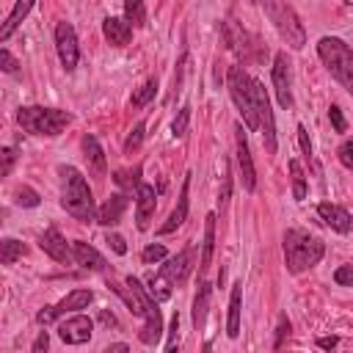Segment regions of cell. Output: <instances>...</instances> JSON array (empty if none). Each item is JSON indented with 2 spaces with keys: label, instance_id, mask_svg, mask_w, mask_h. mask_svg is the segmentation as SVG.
Listing matches in <instances>:
<instances>
[{
  "label": "cell",
  "instance_id": "6da1fadb",
  "mask_svg": "<svg viewBox=\"0 0 353 353\" xmlns=\"http://www.w3.org/2000/svg\"><path fill=\"white\" fill-rule=\"evenodd\" d=\"M124 287H127V306L132 309L135 317H143V328L138 331V339L143 345H157L160 334H163V317H160V309H157V301L146 292V287L135 279V276H127L124 279Z\"/></svg>",
  "mask_w": 353,
  "mask_h": 353
},
{
  "label": "cell",
  "instance_id": "7a4b0ae2",
  "mask_svg": "<svg viewBox=\"0 0 353 353\" xmlns=\"http://www.w3.org/2000/svg\"><path fill=\"white\" fill-rule=\"evenodd\" d=\"M63 176V190H61V207L74 218V221H94L97 218V207H94V196L91 188L85 182V176L74 168V165H61L58 168Z\"/></svg>",
  "mask_w": 353,
  "mask_h": 353
},
{
  "label": "cell",
  "instance_id": "3957f363",
  "mask_svg": "<svg viewBox=\"0 0 353 353\" xmlns=\"http://www.w3.org/2000/svg\"><path fill=\"white\" fill-rule=\"evenodd\" d=\"M325 254V243L306 232V229H287L284 232V262L290 273H303L314 268Z\"/></svg>",
  "mask_w": 353,
  "mask_h": 353
},
{
  "label": "cell",
  "instance_id": "277c9868",
  "mask_svg": "<svg viewBox=\"0 0 353 353\" xmlns=\"http://www.w3.org/2000/svg\"><path fill=\"white\" fill-rule=\"evenodd\" d=\"M317 55L325 63V69L331 72V77L345 91H353V50H350V44H345L336 36H323L317 41Z\"/></svg>",
  "mask_w": 353,
  "mask_h": 353
},
{
  "label": "cell",
  "instance_id": "5b68a950",
  "mask_svg": "<svg viewBox=\"0 0 353 353\" xmlns=\"http://www.w3.org/2000/svg\"><path fill=\"white\" fill-rule=\"evenodd\" d=\"M17 121L25 132L30 135H47L55 138L66 124H72V113L58 110V108H41V105H28L17 110Z\"/></svg>",
  "mask_w": 353,
  "mask_h": 353
},
{
  "label": "cell",
  "instance_id": "8992f818",
  "mask_svg": "<svg viewBox=\"0 0 353 353\" xmlns=\"http://www.w3.org/2000/svg\"><path fill=\"white\" fill-rule=\"evenodd\" d=\"M190 268H193V245H188V248H182L176 256H171V259L149 279V295H152L154 301H168V298H171V290L185 281V276L190 273Z\"/></svg>",
  "mask_w": 353,
  "mask_h": 353
},
{
  "label": "cell",
  "instance_id": "52a82bcc",
  "mask_svg": "<svg viewBox=\"0 0 353 353\" xmlns=\"http://www.w3.org/2000/svg\"><path fill=\"white\" fill-rule=\"evenodd\" d=\"M268 19L273 22V28L279 30V36L292 47V50H301L306 44V30H303V22L301 17L295 14V8L287 3V0H259Z\"/></svg>",
  "mask_w": 353,
  "mask_h": 353
},
{
  "label": "cell",
  "instance_id": "ba28073f",
  "mask_svg": "<svg viewBox=\"0 0 353 353\" xmlns=\"http://www.w3.org/2000/svg\"><path fill=\"white\" fill-rule=\"evenodd\" d=\"M226 85L232 94V102L237 105L243 121L248 130H259V116H256V102H254V88H251V77L245 74L243 66H229L226 74Z\"/></svg>",
  "mask_w": 353,
  "mask_h": 353
},
{
  "label": "cell",
  "instance_id": "9c48e42d",
  "mask_svg": "<svg viewBox=\"0 0 353 353\" xmlns=\"http://www.w3.org/2000/svg\"><path fill=\"white\" fill-rule=\"evenodd\" d=\"M251 88H254V102H256V116H259V130H262V141L268 154H276V121H273V110H270V99L268 91L259 80L251 77Z\"/></svg>",
  "mask_w": 353,
  "mask_h": 353
},
{
  "label": "cell",
  "instance_id": "30bf717a",
  "mask_svg": "<svg viewBox=\"0 0 353 353\" xmlns=\"http://www.w3.org/2000/svg\"><path fill=\"white\" fill-rule=\"evenodd\" d=\"M91 301H94V292H91V290H83V287H77V290L66 292V295H63L58 303H52V306H44V309L36 314V320H39L41 325H47V323H52L55 317H61V314H66V312H77V309H85Z\"/></svg>",
  "mask_w": 353,
  "mask_h": 353
},
{
  "label": "cell",
  "instance_id": "8fae6325",
  "mask_svg": "<svg viewBox=\"0 0 353 353\" xmlns=\"http://www.w3.org/2000/svg\"><path fill=\"white\" fill-rule=\"evenodd\" d=\"M55 50L61 58V66L66 72H74L77 61H80V47H77V33L69 22H58L55 25Z\"/></svg>",
  "mask_w": 353,
  "mask_h": 353
},
{
  "label": "cell",
  "instance_id": "7c38bea8",
  "mask_svg": "<svg viewBox=\"0 0 353 353\" xmlns=\"http://www.w3.org/2000/svg\"><path fill=\"white\" fill-rule=\"evenodd\" d=\"M234 152H237V168H240V182L248 193H254L256 188V171H254V160H251V149L245 141V132L240 124H234Z\"/></svg>",
  "mask_w": 353,
  "mask_h": 353
},
{
  "label": "cell",
  "instance_id": "4fadbf2b",
  "mask_svg": "<svg viewBox=\"0 0 353 353\" xmlns=\"http://www.w3.org/2000/svg\"><path fill=\"white\" fill-rule=\"evenodd\" d=\"M292 77H290V61H287V52H276L273 58V91H276V99L284 110L292 108V88H290Z\"/></svg>",
  "mask_w": 353,
  "mask_h": 353
},
{
  "label": "cell",
  "instance_id": "5bb4252c",
  "mask_svg": "<svg viewBox=\"0 0 353 353\" xmlns=\"http://www.w3.org/2000/svg\"><path fill=\"white\" fill-rule=\"evenodd\" d=\"M154 207H157V193H154V188L146 185V182H138V185H135V226H138L141 232L149 229V221H152V215H154Z\"/></svg>",
  "mask_w": 353,
  "mask_h": 353
},
{
  "label": "cell",
  "instance_id": "9a60e30c",
  "mask_svg": "<svg viewBox=\"0 0 353 353\" xmlns=\"http://www.w3.org/2000/svg\"><path fill=\"white\" fill-rule=\"evenodd\" d=\"M91 331H94V320L85 314H74L58 325V336L66 345H85L91 339Z\"/></svg>",
  "mask_w": 353,
  "mask_h": 353
},
{
  "label": "cell",
  "instance_id": "2e32d148",
  "mask_svg": "<svg viewBox=\"0 0 353 353\" xmlns=\"http://www.w3.org/2000/svg\"><path fill=\"white\" fill-rule=\"evenodd\" d=\"M317 215H320V221H323L325 226H331V229L339 232V234H347V232L353 229V218H350V212H347L345 207H339V204L323 201V204H317Z\"/></svg>",
  "mask_w": 353,
  "mask_h": 353
},
{
  "label": "cell",
  "instance_id": "e0dca14e",
  "mask_svg": "<svg viewBox=\"0 0 353 353\" xmlns=\"http://www.w3.org/2000/svg\"><path fill=\"white\" fill-rule=\"evenodd\" d=\"M39 248H41L47 256H52L55 262H61V265L72 259V251H69V245H66L63 234H61L55 226H50V229H44V232H41V237H39Z\"/></svg>",
  "mask_w": 353,
  "mask_h": 353
},
{
  "label": "cell",
  "instance_id": "ac0fdd59",
  "mask_svg": "<svg viewBox=\"0 0 353 353\" xmlns=\"http://www.w3.org/2000/svg\"><path fill=\"white\" fill-rule=\"evenodd\" d=\"M72 259H74L80 268H85V270H105V268H108V265H105V256H102L94 245H88V243H83V240L72 243Z\"/></svg>",
  "mask_w": 353,
  "mask_h": 353
},
{
  "label": "cell",
  "instance_id": "d6986e66",
  "mask_svg": "<svg viewBox=\"0 0 353 353\" xmlns=\"http://www.w3.org/2000/svg\"><path fill=\"white\" fill-rule=\"evenodd\" d=\"M102 33H105V39H108L113 47H124V44H130V39H132V28H130V22L121 19V17H105Z\"/></svg>",
  "mask_w": 353,
  "mask_h": 353
},
{
  "label": "cell",
  "instance_id": "ffe728a7",
  "mask_svg": "<svg viewBox=\"0 0 353 353\" xmlns=\"http://www.w3.org/2000/svg\"><path fill=\"white\" fill-rule=\"evenodd\" d=\"M188 193H190V174L185 176V182H182V190H179V201H176L174 212L168 215V221L160 226V234H171L174 229H179V226L188 221Z\"/></svg>",
  "mask_w": 353,
  "mask_h": 353
},
{
  "label": "cell",
  "instance_id": "44dd1931",
  "mask_svg": "<svg viewBox=\"0 0 353 353\" xmlns=\"http://www.w3.org/2000/svg\"><path fill=\"white\" fill-rule=\"evenodd\" d=\"M33 3H36V0H17V3H14L11 14H8V17L0 22V44H6V41L14 36V30L19 28V22H22V19L30 14Z\"/></svg>",
  "mask_w": 353,
  "mask_h": 353
},
{
  "label": "cell",
  "instance_id": "7402d4cb",
  "mask_svg": "<svg viewBox=\"0 0 353 353\" xmlns=\"http://www.w3.org/2000/svg\"><path fill=\"white\" fill-rule=\"evenodd\" d=\"M83 154L88 160L91 174L102 179L108 174V163H105V152H102V146H99V141L94 135H83Z\"/></svg>",
  "mask_w": 353,
  "mask_h": 353
},
{
  "label": "cell",
  "instance_id": "603a6c76",
  "mask_svg": "<svg viewBox=\"0 0 353 353\" xmlns=\"http://www.w3.org/2000/svg\"><path fill=\"white\" fill-rule=\"evenodd\" d=\"M124 210H127V196H124V193H113V196L99 207L97 221H99L102 226H116V223L121 221Z\"/></svg>",
  "mask_w": 353,
  "mask_h": 353
},
{
  "label": "cell",
  "instance_id": "cb8c5ba5",
  "mask_svg": "<svg viewBox=\"0 0 353 353\" xmlns=\"http://www.w3.org/2000/svg\"><path fill=\"white\" fill-rule=\"evenodd\" d=\"M240 309H243V284L237 281L229 295V320H226V334L232 339L240 336Z\"/></svg>",
  "mask_w": 353,
  "mask_h": 353
},
{
  "label": "cell",
  "instance_id": "d4e9b609",
  "mask_svg": "<svg viewBox=\"0 0 353 353\" xmlns=\"http://www.w3.org/2000/svg\"><path fill=\"white\" fill-rule=\"evenodd\" d=\"M212 251H215V215L210 212L204 218V240H201V256H199V270L204 273L212 262Z\"/></svg>",
  "mask_w": 353,
  "mask_h": 353
},
{
  "label": "cell",
  "instance_id": "484cf974",
  "mask_svg": "<svg viewBox=\"0 0 353 353\" xmlns=\"http://www.w3.org/2000/svg\"><path fill=\"white\" fill-rule=\"evenodd\" d=\"M207 306H210V284L199 281V292H196V301H193V325H196V331H201L204 323H207Z\"/></svg>",
  "mask_w": 353,
  "mask_h": 353
},
{
  "label": "cell",
  "instance_id": "4316f807",
  "mask_svg": "<svg viewBox=\"0 0 353 353\" xmlns=\"http://www.w3.org/2000/svg\"><path fill=\"white\" fill-rule=\"evenodd\" d=\"M19 256H25V243H19L14 237H3L0 240V262L3 265H14Z\"/></svg>",
  "mask_w": 353,
  "mask_h": 353
},
{
  "label": "cell",
  "instance_id": "83f0119b",
  "mask_svg": "<svg viewBox=\"0 0 353 353\" xmlns=\"http://www.w3.org/2000/svg\"><path fill=\"white\" fill-rule=\"evenodd\" d=\"M124 19L130 28H143L146 25V6L143 0H124Z\"/></svg>",
  "mask_w": 353,
  "mask_h": 353
},
{
  "label": "cell",
  "instance_id": "f1b7e54d",
  "mask_svg": "<svg viewBox=\"0 0 353 353\" xmlns=\"http://www.w3.org/2000/svg\"><path fill=\"white\" fill-rule=\"evenodd\" d=\"M290 174H292V199L303 201L306 199V176H303V168L298 160H290Z\"/></svg>",
  "mask_w": 353,
  "mask_h": 353
},
{
  "label": "cell",
  "instance_id": "f546056e",
  "mask_svg": "<svg viewBox=\"0 0 353 353\" xmlns=\"http://www.w3.org/2000/svg\"><path fill=\"white\" fill-rule=\"evenodd\" d=\"M154 94H157V80L154 77H149L135 94H132V99H130V105L132 108H143V105H149L152 99H154Z\"/></svg>",
  "mask_w": 353,
  "mask_h": 353
},
{
  "label": "cell",
  "instance_id": "4dcf8cb0",
  "mask_svg": "<svg viewBox=\"0 0 353 353\" xmlns=\"http://www.w3.org/2000/svg\"><path fill=\"white\" fill-rule=\"evenodd\" d=\"M160 259H165V245H163V243H152V245H146V248L141 251V262H143V265H154V262H160Z\"/></svg>",
  "mask_w": 353,
  "mask_h": 353
},
{
  "label": "cell",
  "instance_id": "1f68e13d",
  "mask_svg": "<svg viewBox=\"0 0 353 353\" xmlns=\"http://www.w3.org/2000/svg\"><path fill=\"white\" fill-rule=\"evenodd\" d=\"M188 124H190V105H182V108H179V113H176V119H174V124H171L174 135H176V138H182V135L188 132Z\"/></svg>",
  "mask_w": 353,
  "mask_h": 353
},
{
  "label": "cell",
  "instance_id": "d6a6232c",
  "mask_svg": "<svg viewBox=\"0 0 353 353\" xmlns=\"http://www.w3.org/2000/svg\"><path fill=\"white\" fill-rule=\"evenodd\" d=\"M143 130H146V124L143 121H138L135 127H132V132L127 135V141H124V152L127 154H132L138 146H141V141H143Z\"/></svg>",
  "mask_w": 353,
  "mask_h": 353
},
{
  "label": "cell",
  "instance_id": "836d02e7",
  "mask_svg": "<svg viewBox=\"0 0 353 353\" xmlns=\"http://www.w3.org/2000/svg\"><path fill=\"white\" fill-rule=\"evenodd\" d=\"M39 193L33 190V188H28V185H22L19 190H17V204L19 207H39Z\"/></svg>",
  "mask_w": 353,
  "mask_h": 353
},
{
  "label": "cell",
  "instance_id": "e575fe53",
  "mask_svg": "<svg viewBox=\"0 0 353 353\" xmlns=\"http://www.w3.org/2000/svg\"><path fill=\"white\" fill-rule=\"evenodd\" d=\"M17 163V152L11 146H0V176H6Z\"/></svg>",
  "mask_w": 353,
  "mask_h": 353
},
{
  "label": "cell",
  "instance_id": "d590c367",
  "mask_svg": "<svg viewBox=\"0 0 353 353\" xmlns=\"http://www.w3.org/2000/svg\"><path fill=\"white\" fill-rule=\"evenodd\" d=\"M0 72H6V74H17L19 72V61L8 50H0Z\"/></svg>",
  "mask_w": 353,
  "mask_h": 353
},
{
  "label": "cell",
  "instance_id": "8d00e7d4",
  "mask_svg": "<svg viewBox=\"0 0 353 353\" xmlns=\"http://www.w3.org/2000/svg\"><path fill=\"white\" fill-rule=\"evenodd\" d=\"M328 119H331V124H334V130H336V132H345V130H347V121H345V116H342V108H339V105H331V108H328Z\"/></svg>",
  "mask_w": 353,
  "mask_h": 353
},
{
  "label": "cell",
  "instance_id": "74e56055",
  "mask_svg": "<svg viewBox=\"0 0 353 353\" xmlns=\"http://www.w3.org/2000/svg\"><path fill=\"white\" fill-rule=\"evenodd\" d=\"M284 336H290V320L287 314L279 317V325H276V339H273V347H281L284 345Z\"/></svg>",
  "mask_w": 353,
  "mask_h": 353
},
{
  "label": "cell",
  "instance_id": "f35d334b",
  "mask_svg": "<svg viewBox=\"0 0 353 353\" xmlns=\"http://www.w3.org/2000/svg\"><path fill=\"white\" fill-rule=\"evenodd\" d=\"M339 163H342L345 168H353V141H350V138L339 146Z\"/></svg>",
  "mask_w": 353,
  "mask_h": 353
},
{
  "label": "cell",
  "instance_id": "ab89813d",
  "mask_svg": "<svg viewBox=\"0 0 353 353\" xmlns=\"http://www.w3.org/2000/svg\"><path fill=\"white\" fill-rule=\"evenodd\" d=\"M334 281H336L339 287H347V284L353 281V265H342V268L334 273Z\"/></svg>",
  "mask_w": 353,
  "mask_h": 353
},
{
  "label": "cell",
  "instance_id": "60d3db41",
  "mask_svg": "<svg viewBox=\"0 0 353 353\" xmlns=\"http://www.w3.org/2000/svg\"><path fill=\"white\" fill-rule=\"evenodd\" d=\"M108 245H110L119 256H124V254H127V243H124V237H121V234H108Z\"/></svg>",
  "mask_w": 353,
  "mask_h": 353
},
{
  "label": "cell",
  "instance_id": "b9f144b4",
  "mask_svg": "<svg viewBox=\"0 0 353 353\" xmlns=\"http://www.w3.org/2000/svg\"><path fill=\"white\" fill-rule=\"evenodd\" d=\"M298 141H301L303 154H306V157H312V143H309V135H306V127H303V124H298Z\"/></svg>",
  "mask_w": 353,
  "mask_h": 353
},
{
  "label": "cell",
  "instance_id": "7bdbcfd3",
  "mask_svg": "<svg viewBox=\"0 0 353 353\" xmlns=\"http://www.w3.org/2000/svg\"><path fill=\"white\" fill-rule=\"evenodd\" d=\"M176 331H179V314H174L171 317V339H168V345H165V350L171 353V350H176Z\"/></svg>",
  "mask_w": 353,
  "mask_h": 353
},
{
  "label": "cell",
  "instance_id": "ee69618b",
  "mask_svg": "<svg viewBox=\"0 0 353 353\" xmlns=\"http://www.w3.org/2000/svg\"><path fill=\"white\" fill-rule=\"evenodd\" d=\"M47 345H50V336H47V331H41V334L36 336V342L30 345V350H33V353H39V350H47Z\"/></svg>",
  "mask_w": 353,
  "mask_h": 353
},
{
  "label": "cell",
  "instance_id": "f6af8a7d",
  "mask_svg": "<svg viewBox=\"0 0 353 353\" xmlns=\"http://www.w3.org/2000/svg\"><path fill=\"white\" fill-rule=\"evenodd\" d=\"M336 345H339V336H317V347H323V350H331Z\"/></svg>",
  "mask_w": 353,
  "mask_h": 353
},
{
  "label": "cell",
  "instance_id": "bcb514c9",
  "mask_svg": "<svg viewBox=\"0 0 353 353\" xmlns=\"http://www.w3.org/2000/svg\"><path fill=\"white\" fill-rule=\"evenodd\" d=\"M229 193H232V179L226 176V179H223V190H221V199H218V201H221V204H226V201H229Z\"/></svg>",
  "mask_w": 353,
  "mask_h": 353
},
{
  "label": "cell",
  "instance_id": "7dc6e473",
  "mask_svg": "<svg viewBox=\"0 0 353 353\" xmlns=\"http://www.w3.org/2000/svg\"><path fill=\"white\" fill-rule=\"evenodd\" d=\"M99 320H102L105 325H116V317H113L110 312H102V314H99Z\"/></svg>",
  "mask_w": 353,
  "mask_h": 353
},
{
  "label": "cell",
  "instance_id": "c3c4849f",
  "mask_svg": "<svg viewBox=\"0 0 353 353\" xmlns=\"http://www.w3.org/2000/svg\"><path fill=\"white\" fill-rule=\"evenodd\" d=\"M108 350H127V345H124V342H116V345H110Z\"/></svg>",
  "mask_w": 353,
  "mask_h": 353
},
{
  "label": "cell",
  "instance_id": "681fc988",
  "mask_svg": "<svg viewBox=\"0 0 353 353\" xmlns=\"http://www.w3.org/2000/svg\"><path fill=\"white\" fill-rule=\"evenodd\" d=\"M3 218H6V210H0V223H3Z\"/></svg>",
  "mask_w": 353,
  "mask_h": 353
}]
</instances>
